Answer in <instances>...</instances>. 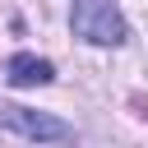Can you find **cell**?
<instances>
[{"mask_svg":"<svg viewBox=\"0 0 148 148\" xmlns=\"http://www.w3.org/2000/svg\"><path fill=\"white\" fill-rule=\"evenodd\" d=\"M74 37L92 42V46H120L130 37L125 14L116 9V0H74Z\"/></svg>","mask_w":148,"mask_h":148,"instance_id":"obj_1","label":"cell"},{"mask_svg":"<svg viewBox=\"0 0 148 148\" xmlns=\"http://www.w3.org/2000/svg\"><path fill=\"white\" fill-rule=\"evenodd\" d=\"M0 125L32 143H69L74 139V125H65L60 116H46V111H28V106H0Z\"/></svg>","mask_w":148,"mask_h":148,"instance_id":"obj_2","label":"cell"},{"mask_svg":"<svg viewBox=\"0 0 148 148\" xmlns=\"http://www.w3.org/2000/svg\"><path fill=\"white\" fill-rule=\"evenodd\" d=\"M5 79H9L14 88H37V83H51V79H56V69H51V60L18 51V56H9V69H5Z\"/></svg>","mask_w":148,"mask_h":148,"instance_id":"obj_3","label":"cell"}]
</instances>
